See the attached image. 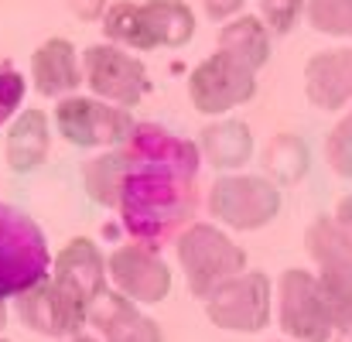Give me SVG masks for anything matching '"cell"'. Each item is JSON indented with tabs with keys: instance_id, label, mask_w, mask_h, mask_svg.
Listing matches in <instances>:
<instances>
[{
	"instance_id": "6",
	"label": "cell",
	"mask_w": 352,
	"mask_h": 342,
	"mask_svg": "<svg viewBox=\"0 0 352 342\" xmlns=\"http://www.w3.org/2000/svg\"><path fill=\"white\" fill-rule=\"evenodd\" d=\"M137 120L130 110L100 96H65L55 103V130L79 151H110L133 133Z\"/></svg>"
},
{
	"instance_id": "12",
	"label": "cell",
	"mask_w": 352,
	"mask_h": 342,
	"mask_svg": "<svg viewBox=\"0 0 352 342\" xmlns=\"http://www.w3.org/2000/svg\"><path fill=\"white\" fill-rule=\"evenodd\" d=\"M14 315L24 329L48 336V339H69V336L82 332V325H86V308L72 295H65L52 281V274L45 281H38L31 291L14 298Z\"/></svg>"
},
{
	"instance_id": "33",
	"label": "cell",
	"mask_w": 352,
	"mask_h": 342,
	"mask_svg": "<svg viewBox=\"0 0 352 342\" xmlns=\"http://www.w3.org/2000/svg\"><path fill=\"white\" fill-rule=\"evenodd\" d=\"M0 342H7V339H0Z\"/></svg>"
},
{
	"instance_id": "24",
	"label": "cell",
	"mask_w": 352,
	"mask_h": 342,
	"mask_svg": "<svg viewBox=\"0 0 352 342\" xmlns=\"http://www.w3.org/2000/svg\"><path fill=\"white\" fill-rule=\"evenodd\" d=\"M305 7H308V0H256V17L263 21V28L274 38H284L301 21Z\"/></svg>"
},
{
	"instance_id": "27",
	"label": "cell",
	"mask_w": 352,
	"mask_h": 342,
	"mask_svg": "<svg viewBox=\"0 0 352 342\" xmlns=\"http://www.w3.org/2000/svg\"><path fill=\"white\" fill-rule=\"evenodd\" d=\"M243 7H246V0H202L206 17H209V21H216V24H226V21L239 17V14H243Z\"/></svg>"
},
{
	"instance_id": "7",
	"label": "cell",
	"mask_w": 352,
	"mask_h": 342,
	"mask_svg": "<svg viewBox=\"0 0 352 342\" xmlns=\"http://www.w3.org/2000/svg\"><path fill=\"white\" fill-rule=\"evenodd\" d=\"M253 96H256V69H250L246 62L219 48L209 58H202L188 76V100L206 116L239 110Z\"/></svg>"
},
{
	"instance_id": "20",
	"label": "cell",
	"mask_w": 352,
	"mask_h": 342,
	"mask_svg": "<svg viewBox=\"0 0 352 342\" xmlns=\"http://www.w3.org/2000/svg\"><path fill=\"white\" fill-rule=\"evenodd\" d=\"M120 185H123V151H120V147L100 151L96 158H89V161L82 164V189H86V195H89L96 206L117 209Z\"/></svg>"
},
{
	"instance_id": "31",
	"label": "cell",
	"mask_w": 352,
	"mask_h": 342,
	"mask_svg": "<svg viewBox=\"0 0 352 342\" xmlns=\"http://www.w3.org/2000/svg\"><path fill=\"white\" fill-rule=\"evenodd\" d=\"M3 325H7V305H3V298H0V332H3Z\"/></svg>"
},
{
	"instance_id": "16",
	"label": "cell",
	"mask_w": 352,
	"mask_h": 342,
	"mask_svg": "<svg viewBox=\"0 0 352 342\" xmlns=\"http://www.w3.org/2000/svg\"><path fill=\"white\" fill-rule=\"evenodd\" d=\"M86 325H93L103 342H164L157 322L140 315L133 301L123 298L120 291H103L89 305Z\"/></svg>"
},
{
	"instance_id": "19",
	"label": "cell",
	"mask_w": 352,
	"mask_h": 342,
	"mask_svg": "<svg viewBox=\"0 0 352 342\" xmlns=\"http://www.w3.org/2000/svg\"><path fill=\"white\" fill-rule=\"evenodd\" d=\"M270 31L263 28V21L256 14H239L233 21H226L219 28V38H216V48L219 52H230L239 62H246L250 69H263L267 58H270Z\"/></svg>"
},
{
	"instance_id": "5",
	"label": "cell",
	"mask_w": 352,
	"mask_h": 342,
	"mask_svg": "<svg viewBox=\"0 0 352 342\" xmlns=\"http://www.w3.org/2000/svg\"><path fill=\"white\" fill-rule=\"evenodd\" d=\"M206 209L219 226H230L236 233H256L270 226L280 213V185L267 175H246L230 171L219 175L209 185Z\"/></svg>"
},
{
	"instance_id": "23",
	"label": "cell",
	"mask_w": 352,
	"mask_h": 342,
	"mask_svg": "<svg viewBox=\"0 0 352 342\" xmlns=\"http://www.w3.org/2000/svg\"><path fill=\"white\" fill-rule=\"evenodd\" d=\"M305 17L318 34L352 41V0H308Z\"/></svg>"
},
{
	"instance_id": "15",
	"label": "cell",
	"mask_w": 352,
	"mask_h": 342,
	"mask_svg": "<svg viewBox=\"0 0 352 342\" xmlns=\"http://www.w3.org/2000/svg\"><path fill=\"white\" fill-rule=\"evenodd\" d=\"M305 96L325 114L352 107V48H329L308 58Z\"/></svg>"
},
{
	"instance_id": "29",
	"label": "cell",
	"mask_w": 352,
	"mask_h": 342,
	"mask_svg": "<svg viewBox=\"0 0 352 342\" xmlns=\"http://www.w3.org/2000/svg\"><path fill=\"white\" fill-rule=\"evenodd\" d=\"M332 220H336V226H339V233L346 236V243L352 246V195H346V199H339V206H336Z\"/></svg>"
},
{
	"instance_id": "14",
	"label": "cell",
	"mask_w": 352,
	"mask_h": 342,
	"mask_svg": "<svg viewBox=\"0 0 352 342\" xmlns=\"http://www.w3.org/2000/svg\"><path fill=\"white\" fill-rule=\"evenodd\" d=\"M82 58L72 41L65 38H48L34 48L31 55V86L45 100H65L82 89Z\"/></svg>"
},
{
	"instance_id": "4",
	"label": "cell",
	"mask_w": 352,
	"mask_h": 342,
	"mask_svg": "<svg viewBox=\"0 0 352 342\" xmlns=\"http://www.w3.org/2000/svg\"><path fill=\"white\" fill-rule=\"evenodd\" d=\"M52 274V250L41 226L17 206L0 202V298H17Z\"/></svg>"
},
{
	"instance_id": "13",
	"label": "cell",
	"mask_w": 352,
	"mask_h": 342,
	"mask_svg": "<svg viewBox=\"0 0 352 342\" xmlns=\"http://www.w3.org/2000/svg\"><path fill=\"white\" fill-rule=\"evenodd\" d=\"M52 281L89 312V305L107 291V281H110L103 250L89 236L69 239L52 260Z\"/></svg>"
},
{
	"instance_id": "1",
	"label": "cell",
	"mask_w": 352,
	"mask_h": 342,
	"mask_svg": "<svg viewBox=\"0 0 352 342\" xmlns=\"http://www.w3.org/2000/svg\"><path fill=\"white\" fill-rule=\"evenodd\" d=\"M123 185H120V226L130 239L147 246L175 243L199 213L202 151L195 140L178 137L157 123H137L120 144Z\"/></svg>"
},
{
	"instance_id": "32",
	"label": "cell",
	"mask_w": 352,
	"mask_h": 342,
	"mask_svg": "<svg viewBox=\"0 0 352 342\" xmlns=\"http://www.w3.org/2000/svg\"><path fill=\"white\" fill-rule=\"evenodd\" d=\"M336 342H352V329H342V332L336 336Z\"/></svg>"
},
{
	"instance_id": "22",
	"label": "cell",
	"mask_w": 352,
	"mask_h": 342,
	"mask_svg": "<svg viewBox=\"0 0 352 342\" xmlns=\"http://www.w3.org/2000/svg\"><path fill=\"white\" fill-rule=\"evenodd\" d=\"M263 171L277 185H294L308 175V147L294 133H277L270 137L263 151Z\"/></svg>"
},
{
	"instance_id": "10",
	"label": "cell",
	"mask_w": 352,
	"mask_h": 342,
	"mask_svg": "<svg viewBox=\"0 0 352 342\" xmlns=\"http://www.w3.org/2000/svg\"><path fill=\"white\" fill-rule=\"evenodd\" d=\"M274 288L263 270H243L206 298V315L226 332H263L270 325Z\"/></svg>"
},
{
	"instance_id": "18",
	"label": "cell",
	"mask_w": 352,
	"mask_h": 342,
	"mask_svg": "<svg viewBox=\"0 0 352 342\" xmlns=\"http://www.w3.org/2000/svg\"><path fill=\"white\" fill-rule=\"evenodd\" d=\"M199 151H202V161H209L212 168L219 171H239L246 168V161L253 158V133L246 123L239 120H219V123H209L202 133H199Z\"/></svg>"
},
{
	"instance_id": "9",
	"label": "cell",
	"mask_w": 352,
	"mask_h": 342,
	"mask_svg": "<svg viewBox=\"0 0 352 342\" xmlns=\"http://www.w3.org/2000/svg\"><path fill=\"white\" fill-rule=\"evenodd\" d=\"M277 322L294 342H332L336 325L325 308L318 277L311 270L291 267L277 281Z\"/></svg>"
},
{
	"instance_id": "30",
	"label": "cell",
	"mask_w": 352,
	"mask_h": 342,
	"mask_svg": "<svg viewBox=\"0 0 352 342\" xmlns=\"http://www.w3.org/2000/svg\"><path fill=\"white\" fill-rule=\"evenodd\" d=\"M58 342H103L100 336H86V332H76V336H69V339H58Z\"/></svg>"
},
{
	"instance_id": "8",
	"label": "cell",
	"mask_w": 352,
	"mask_h": 342,
	"mask_svg": "<svg viewBox=\"0 0 352 342\" xmlns=\"http://www.w3.org/2000/svg\"><path fill=\"white\" fill-rule=\"evenodd\" d=\"M82 76L93 96L123 110H133L151 89L147 69L137 52H126L113 41H100L82 52Z\"/></svg>"
},
{
	"instance_id": "17",
	"label": "cell",
	"mask_w": 352,
	"mask_h": 342,
	"mask_svg": "<svg viewBox=\"0 0 352 342\" xmlns=\"http://www.w3.org/2000/svg\"><path fill=\"white\" fill-rule=\"evenodd\" d=\"M48 151H52V123L45 110H21V114L10 120V130H7V140H3V161L10 171L17 175H28L34 168H41L48 161Z\"/></svg>"
},
{
	"instance_id": "21",
	"label": "cell",
	"mask_w": 352,
	"mask_h": 342,
	"mask_svg": "<svg viewBox=\"0 0 352 342\" xmlns=\"http://www.w3.org/2000/svg\"><path fill=\"white\" fill-rule=\"evenodd\" d=\"M315 277H318V288H322V298H325L336 332L352 329V257L322 264Z\"/></svg>"
},
{
	"instance_id": "28",
	"label": "cell",
	"mask_w": 352,
	"mask_h": 342,
	"mask_svg": "<svg viewBox=\"0 0 352 342\" xmlns=\"http://www.w3.org/2000/svg\"><path fill=\"white\" fill-rule=\"evenodd\" d=\"M69 7L79 21H103L110 0H69Z\"/></svg>"
},
{
	"instance_id": "25",
	"label": "cell",
	"mask_w": 352,
	"mask_h": 342,
	"mask_svg": "<svg viewBox=\"0 0 352 342\" xmlns=\"http://www.w3.org/2000/svg\"><path fill=\"white\" fill-rule=\"evenodd\" d=\"M325 161H329V168L339 178L352 182V110L329 130V137H325Z\"/></svg>"
},
{
	"instance_id": "11",
	"label": "cell",
	"mask_w": 352,
	"mask_h": 342,
	"mask_svg": "<svg viewBox=\"0 0 352 342\" xmlns=\"http://www.w3.org/2000/svg\"><path fill=\"white\" fill-rule=\"evenodd\" d=\"M107 274L113 291L130 298L133 305H157L171 295V267L157 253V246L126 239L107 260Z\"/></svg>"
},
{
	"instance_id": "26",
	"label": "cell",
	"mask_w": 352,
	"mask_h": 342,
	"mask_svg": "<svg viewBox=\"0 0 352 342\" xmlns=\"http://www.w3.org/2000/svg\"><path fill=\"white\" fill-rule=\"evenodd\" d=\"M24 93H28L24 76H21L10 62H0V127L10 123L14 116L21 114V107H24Z\"/></svg>"
},
{
	"instance_id": "3",
	"label": "cell",
	"mask_w": 352,
	"mask_h": 342,
	"mask_svg": "<svg viewBox=\"0 0 352 342\" xmlns=\"http://www.w3.org/2000/svg\"><path fill=\"white\" fill-rule=\"evenodd\" d=\"M178 264L185 270V284L192 298H209L216 288H223L230 277L246 270V250L230 233L212 223H192L175 239Z\"/></svg>"
},
{
	"instance_id": "2",
	"label": "cell",
	"mask_w": 352,
	"mask_h": 342,
	"mask_svg": "<svg viewBox=\"0 0 352 342\" xmlns=\"http://www.w3.org/2000/svg\"><path fill=\"white\" fill-rule=\"evenodd\" d=\"M100 24L107 41L126 52L182 48L195 34V14L185 0H110Z\"/></svg>"
}]
</instances>
